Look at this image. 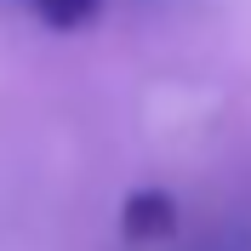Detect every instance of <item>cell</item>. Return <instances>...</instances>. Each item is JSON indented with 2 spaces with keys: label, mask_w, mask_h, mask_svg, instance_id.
Segmentation results:
<instances>
[{
  "label": "cell",
  "mask_w": 251,
  "mask_h": 251,
  "mask_svg": "<svg viewBox=\"0 0 251 251\" xmlns=\"http://www.w3.org/2000/svg\"><path fill=\"white\" fill-rule=\"evenodd\" d=\"M120 234L131 246H160L177 234V200L166 188H131L120 205Z\"/></svg>",
  "instance_id": "1"
},
{
  "label": "cell",
  "mask_w": 251,
  "mask_h": 251,
  "mask_svg": "<svg viewBox=\"0 0 251 251\" xmlns=\"http://www.w3.org/2000/svg\"><path fill=\"white\" fill-rule=\"evenodd\" d=\"M188 251H251V211H240V217H223L211 234L200 240V246Z\"/></svg>",
  "instance_id": "2"
},
{
  "label": "cell",
  "mask_w": 251,
  "mask_h": 251,
  "mask_svg": "<svg viewBox=\"0 0 251 251\" xmlns=\"http://www.w3.org/2000/svg\"><path fill=\"white\" fill-rule=\"evenodd\" d=\"M29 6L46 17L51 29H80V23H86V17L103 6V0H29Z\"/></svg>",
  "instance_id": "3"
}]
</instances>
